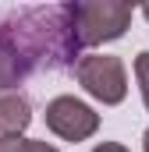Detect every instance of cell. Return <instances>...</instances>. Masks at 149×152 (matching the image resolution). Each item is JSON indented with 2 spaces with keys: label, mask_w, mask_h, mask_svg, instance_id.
<instances>
[{
  "label": "cell",
  "mask_w": 149,
  "mask_h": 152,
  "mask_svg": "<svg viewBox=\"0 0 149 152\" xmlns=\"http://www.w3.org/2000/svg\"><path fill=\"white\" fill-rule=\"evenodd\" d=\"M71 11V25L78 46H100L121 39L124 28L131 25V7L117 4V0H92V4H68Z\"/></svg>",
  "instance_id": "obj_1"
},
{
  "label": "cell",
  "mask_w": 149,
  "mask_h": 152,
  "mask_svg": "<svg viewBox=\"0 0 149 152\" xmlns=\"http://www.w3.org/2000/svg\"><path fill=\"white\" fill-rule=\"evenodd\" d=\"M74 78L103 106H117L128 96L124 64H121V57H110V53H85V57H78L74 60Z\"/></svg>",
  "instance_id": "obj_2"
},
{
  "label": "cell",
  "mask_w": 149,
  "mask_h": 152,
  "mask_svg": "<svg viewBox=\"0 0 149 152\" xmlns=\"http://www.w3.org/2000/svg\"><path fill=\"white\" fill-rule=\"evenodd\" d=\"M46 127L64 142H85L100 131V113L74 96H57L46 103Z\"/></svg>",
  "instance_id": "obj_3"
},
{
  "label": "cell",
  "mask_w": 149,
  "mask_h": 152,
  "mask_svg": "<svg viewBox=\"0 0 149 152\" xmlns=\"http://www.w3.org/2000/svg\"><path fill=\"white\" fill-rule=\"evenodd\" d=\"M32 124V106L21 92L0 96V134H21Z\"/></svg>",
  "instance_id": "obj_4"
},
{
  "label": "cell",
  "mask_w": 149,
  "mask_h": 152,
  "mask_svg": "<svg viewBox=\"0 0 149 152\" xmlns=\"http://www.w3.org/2000/svg\"><path fill=\"white\" fill-rule=\"evenodd\" d=\"M25 71H29V64L11 50V46H0V92L7 96L21 78H25Z\"/></svg>",
  "instance_id": "obj_5"
},
{
  "label": "cell",
  "mask_w": 149,
  "mask_h": 152,
  "mask_svg": "<svg viewBox=\"0 0 149 152\" xmlns=\"http://www.w3.org/2000/svg\"><path fill=\"white\" fill-rule=\"evenodd\" d=\"M135 78H139V92H142V103L149 110V50H142L135 57Z\"/></svg>",
  "instance_id": "obj_6"
},
{
  "label": "cell",
  "mask_w": 149,
  "mask_h": 152,
  "mask_svg": "<svg viewBox=\"0 0 149 152\" xmlns=\"http://www.w3.org/2000/svg\"><path fill=\"white\" fill-rule=\"evenodd\" d=\"M0 152H29V138H21V134H0Z\"/></svg>",
  "instance_id": "obj_7"
},
{
  "label": "cell",
  "mask_w": 149,
  "mask_h": 152,
  "mask_svg": "<svg viewBox=\"0 0 149 152\" xmlns=\"http://www.w3.org/2000/svg\"><path fill=\"white\" fill-rule=\"evenodd\" d=\"M92 152H128V149H124L121 142H100V145H96Z\"/></svg>",
  "instance_id": "obj_8"
},
{
  "label": "cell",
  "mask_w": 149,
  "mask_h": 152,
  "mask_svg": "<svg viewBox=\"0 0 149 152\" xmlns=\"http://www.w3.org/2000/svg\"><path fill=\"white\" fill-rule=\"evenodd\" d=\"M29 152H60V149H53V145H46V142H36V138H29Z\"/></svg>",
  "instance_id": "obj_9"
},
{
  "label": "cell",
  "mask_w": 149,
  "mask_h": 152,
  "mask_svg": "<svg viewBox=\"0 0 149 152\" xmlns=\"http://www.w3.org/2000/svg\"><path fill=\"white\" fill-rule=\"evenodd\" d=\"M142 152H149V127H146V134H142Z\"/></svg>",
  "instance_id": "obj_10"
},
{
  "label": "cell",
  "mask_w": 149,
  "mask_h": 152,
  "mask_svg": "<svg viewBox=\"0 0 149 152\" xmlns=\"http://www.w3.org/2000/svg\"><path fill=\"white\" fill-rule=\"evenodd\" d=\"M142 14H146V18H149V7H142Z\"/></svg>",
  "instance_id": "obj_11"
}]
</instances>
